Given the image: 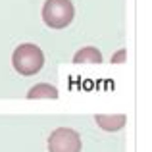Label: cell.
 <instances>
[{
  "label": "cell",
  "instance_id": "cell-1",
  "mask_svg": "<svg viewBox=\"0 0 152 152\" xmlns=\"http://www.w3.org/2000/svg\"><path fill=\"white\" fill-rule=\"evenodd\" d=\"M12 66L18 71L19 75H35L42 69L45 66V54L33 42H25V45H19L18 48L12 54Z\"/></svg>",
  "mask_w": 152,
  "mask_h": 152
},
{
  "label": "cell",
  "instance_id": "cell-2",
  "mask_svg": "<svg viewBox=\"0 0 152 152\" xmlns=\"http://www.w3.org/2000/svg\"><path fill=\"white\" fill-rule=\"evenodd\" d=\"M75 8L71 0H46L42 6V21L50 29H64L73 21Z\"/></svg>",
  "mask_w": 152,
  "mask_h": 152
},
{
  "label": "cell",
  "instance_id": "cell-3",
  "mask_svg": "<svg viewBox=\"0 0 152 152\" xmlns=\"http://www.w3.org/2000/svg\"><path fill=\"white\" fill-rule=\"evenodd\" d=\"M48 152H81L79 133L69 127H58L48 139Z\"/></svg>",
  "mask_w": 152,
  "mask_h": 152
},
{
  "label": "cell",
  "instance_id": "cell-4",
  "mask_svg": "<svg viewBox=\"0 0 152 152\" xmlns=\"http://www.w3.org/2000/svg\"><path fill=\"white\" fill-rule=\"evenodd\" d=\"M94 121L98 123V127H100V129L114 133V131H119V129H123V127H125L127 118L123 114H114V115L98 114V115H94Z\"/></svg>",
  "mask_w": 152,
  "mask_h": 152
},
{
  "label": "cell",
  "instance_id": "cell-5",
  "mask_svg": "<svg viewBox=\"0 0 152 152\" xmlns=\"http://www.w3.org/2000/svg\"><path fill=\"white\" fill-rule=\"evenodd\" d=\"M100 62H102V54L94 46H85L79 52H75L73 56V64H100Z\"/></svg>",
  "mask_w": 152,
  "mask_h": 152
},
{
  "label": "cell",
  "instance_id": "cell-6",
  "mask_svg": "<svg viewBox=\"0 0 152 152\" xmlns=\"http://www.w3.org/2000/svg\"><path fill=\"white\" fill-rule=\"evenodd\" d=\"M27 98L29 100H33V98H58V89L52 87L50 83H39L29 89Z\"/></svg>",
  "mask_w": 152,
  "mask_h": 152
},
{
  "label": "cell",
  "instance_id": "cell-7",
  "mask_svg": "<svg viewBox=\"0 0 152 152\" xmlns=\"http://www.w3.org/2000/svg\"><path fill=\"white\" fill-rule=\"evenodd\" d=\"M112 62H114V64H121V62H125V50L115 52V54L112 56Z\"/></svg>",
  "mask_w": 152,
  "mask_h": 152
}]
</instances>
